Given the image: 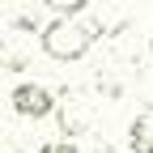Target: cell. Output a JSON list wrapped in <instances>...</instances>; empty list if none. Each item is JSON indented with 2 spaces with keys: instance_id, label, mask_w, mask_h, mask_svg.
<instances>
[{
  "instance_id": "obj_1",
  "label": "cell",
  "mask_w": 153,
  "mask_h": 153,
  "mask_svg": "<svg viewBox=\"0 0 153 153\" xmlns=\"http://www.w3.org/2000/svg\"><path fill=\"white\" fill-rule=\"evenodd\" d=\"M98 34H102V22L98 17H51V22L43 26V34H38V43H43V51L51 55V60H81V55L98 43Z\"/></svg>"
},
{
  "instance_id": "obj_2",
  "label": "cell",
  "mask_w": 153,
  "mask_h": 153,
  "mask_svg": "<svg viewBox=\"0 0 153 153\" xmlns=\"http://www.w3.org/2000/svg\"><path fill=\"white\" fill-rule=\"evenodd\" d=\"M60 136L72 140V136H85L94 128V102L85 89H64V102H60Z\"/></svg>"
},
{
  "instance_id": "obj_3",
  "label": "cell",
  "mask_w": 153,
  "mask_h": 153,
  "mask_svg": "<svg viewBox=\"0 0 153 153\" xmlns=\"http://www.w3.org/2000/svg\"><path fill=\"white\" fill-rule=\"evenodd\" d=\"M9 102H13V115H22V119H47V115L60 111V102H55V94L47 85H38V81H26V85H17L9 94Z\"/></svg>"
},
{
  "instance_id": "obj_4",
  "label": "cell",
  "mask_w": 153,
  "mask_h": 153,
  "mask_svg": "<svg viewBox=\"0 0 153 153\" xmlns=\"http://www.w3.org/2000/svg\"><path fill=\"white\" fill-rule=\"evenodd\" d=\"M128 149L132 153H153V106L136 111V119L128 123Z\"/></svg>"
},
{
  "instance_id": "obj_5",
  "label": "cell",
  "mask_w": 153,
  "mask_h": 153,
  "mask_svg": "<svg viewBox=\"0 0 153 153\" xmlns=\"http://www.w3.org/2000/svg\"><path fill=\"white\" fill-rule=\"evenodd\" d=\"M38 153H81V149H76V140H43V145H38Z\"/></svg>"
}]
</instances>
